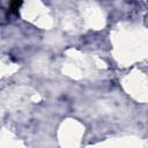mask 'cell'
I'll list each match as a JSON object with an SVG mask.
<instances>
[{
  "label": "cell",
  "instance_id": "6da1fadb",
  "mask_svg": "<svg viewBox=\"0 0 148 148\" xmlns=\"http://www.w3.org/2000/svg\"><path fill=\"white\" fill-rule=\"evenodd\" d=\"M21 3H22V2H18V1H14V2H12V5H10V9H12V12H13V13H16L17 9L20 8Z\"/></svg>",
  "mask_w": 148,
  "mask_h": 148
}]
</instances>
